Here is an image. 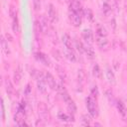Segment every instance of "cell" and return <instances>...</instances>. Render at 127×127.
Here are the masks:
<instances>
[{
	"label": "cell",
	"instance_id": "obj_15",
	"mask_svg": "<svg viewBox=\"0 0 127 127\" xmlns=\"http://www.w3.org/2000/svg\"><path fill=\"white\" fill-rule=\"evenodd\" d=\"M96 44L100 49H106L109 46V42H108L107 38L106 37H101V36L96 37Z\"/></svg>",
	"mask_w": 127,
	"mask_h": 127
},
{
	"label": "cell",
	"instance_id": "obj_35",
	"mask_svg": "<svg viewBox=\"0 0 127 127\" xmlns=\"http://www.w3.org/2000/svg\"><path fill=\"white\" fill-rule=\"evenodd\" d=\"M75 48H76V50H77L80 54L83 53V44H82L80 41H78V40L75 41Z\"/></svg>",
	"mask_w": 127,
	"mask_h": 127
},
{
	"label": "cell",
	"instance_id": "obj_10",
	"mask_svg": "<svg viewBox=\"0 0 127 127\" xmlns=\"http://www.w3.org/2000/svg\"><path fill=\"white\" fill-rule=\"evenodd\" d=\"M48 17H49V19H50L51 22H53V23L58 22V13H57V10H56V8L54 7L53 4H50L49 5Z\"/></svg>",
	"mask_w": 127,
	"mask_h": 127
},
{
	"label": "cell",
	"instance_id": "obj_4",
	"mask_svg": "<svg viewBox=\"0 0 127 127\" xmlns=\"http://www.w3.org/2000/svg\"><path fill=\"white\" fill-rule=\"evenodd\" d=\"M37 79V87H38V90L42 93H45L47 91V86H48V83L46 81V78H45V73H42L40 72L38 77L36 78Z\"/></svg>",
	"mask_w": 127,
	"mask_h": 127
},
{
	"label": "cell",
	"instance_id": "obj_6",
	"mask_svg": "<svg viewBox=\"0 0 127 127\" xmlns=\"http://www.w3.org/2000/svg\"><path fill=\"white\" fill-rule=\"evenodd\" d=\"M39 21H40V24H41V28H42L43 34L44 35H50L51 32L53 31V29H52V27H51L48 19L45 16H42Z\"/></svg>",
	"mask_w": 127,
	"mask_h": 127
},
{
	"label": "cell",
	"instance_id": "obj_1",
	"mask_svg": "<svg viewBox=\"0 0 127 127\" xmlns=\"http://www.w3.org/2000/svg\"><path fill=\"white\" fill-rule=\"evenodd\" d=\"M85 104H86V108L88 110V113L91 117L95 118L98 115V108H97V104H96V100L92 95H89L86 97L85 99Z\"/></svg>",
	"mask_w": 127,
	"mask_h": 127
},
{
	"label": "cell",
	"instance_id": "obj_11",
	"mask_svg": "<svg viewBox=\"0 0 127 127\" xmlns=\"http://www.w3.org/2000/svg\"><path fill=\"white\" fill-rule=\"evenodd\" d=\"M57 90L59 91L60 95L62 96V98H63V100H64V102H67V101H69V100L71 99V97L69 96L68 92L66 91V89L64 88V86L63 84H58V89H57Z\"/></svg>",
	"mask_w": 127,
	"mask_h": 127
},
{
	"label": "cell",
	"instance_id": "obj_36",
	"mask_svg": "<svg viewBox=\"0 0 127 127\" xmlns=\"http://www.w3.org/2000/svg\"><path fill=\"white\" fill-rule=\"evenodd\" d=\"M33 6L35 11H40L41 9V0H33Z\"/></svg>",
	"mask_w": 127,
	"mask_h": 127
},
{
	"label": "cell",
	"instance_id": "obj_31",
	"mask_svg": "<svg viewBox=\"0 0 127 127\" xmlns=\"http://www.w3.org/2000/svg\"><path fill=\"white\" fill-rule=\"evenodd\" d=\"M116 107H117L118 111L122 114V116H126V110H127V108L124 106V104L121 101H116Z\"/></svg>",
	"mask_w": 127,
	"mask_h": 127
},
{
	"label": "cell",
	"instance_id": "obj_14",
	"mask_svg": "<svg viewBox=\"0 0 127 127\" xmlns=\"http://www.w3.org/2000/svg\"><path fill=\"white\" fill-rule=\"evenodd\" d=\"M1 51L6 57H8L10 55V53H11L10 52V48L8 46V41L5 39L4 36H1Z\"/></svg>",
	"mask_w": 127,
	"mask_h": 127
},
{
	"label": "cell",
	"instance_id": "obj_8",
	"mask_svg": "<svg viewBox=\"0 0 127 127\" xmlns=\"http://www.w3.org/2000/svg\"><path fill=\"white\" fill-rule=\"evenodd\" d=\"M68 7H69L68 11H72V12H76V13H80V14L83 13L82 6H81L79 0H71L68 3Z\"/></svg>",
	"mask_w": 127,
	"mask_h": 127
},
{
	"label": "cell",
	"instance_id": "obj_12",
	"mask_svg": "<svg viewBox=\"0 0 127 127\" xmlns=\"http://www.w3.org/2000/svg\"><path fill=\"white\" fill-rule=\"evenodd\" d=\"M35 59L38 62L42 63L43 64H45L47 66H50V60L45 54H43L41 52H37V53H35Z\"/></svg>",
	"mask_w": 127,
	"mask_h": 127
},
{
	"label": "cell",
	"instance_id": "obj_22",
	"mask_svg": "<svg viewBox=\"0 0 127 127\" xmlns=\"http://www.w3.org/2000/svg\"><path fill=\"white\" fill-rule=\"evenodd\" d=\"M92 74H93L94 77L99 78V79L102 77V71H101V69H100V67L97 64H95L92 67Z\"/></svg>",
	"mask_w": 127,
	"mask_h": 127
},
{
	"label": "cell",
	"instance_id": "obj_32",
	"mask_svg": "<svg viewBox=\"0 0 127 127\" xmlns=\"http://www.w3.org/2000/svg\"><path fill=\"white\" fill-rule=\"evenodd\" d=\"M83 14H84V16L86 17V19L88 21H90V22L93 21V13H92V11L89 8H85L83 10Z\"/></svg>",
	"mask_w": 127,
	"mask_h": 127
},
{
	"label": "cell",
	"instance_id": "obj_7",
	"mask_svg": "<svg viewBox=\"0 0 127 127\" xmlns=\"http://www.w3.org/2000/svg\"><path fill=\"white\" fill-rule=\"evenodd\" d=\"M45 78H46V81L49 85V87L52 89V90H57L58 89V83L55 79V77L53 76V74L49 71L45 72Z\"/></svg>",
	"mask_w": 127,
	"mask_h": 127
},
{
	"label": "cell",
	"instance_id": "obj_34",
	"mask_svg": "<svg viewBox=\"0 0 127 127\" xmlns=\"http://www.w3.org/2000/svg\"><path fill=\"white\" fill-rule=\"evenodd\" d=\"M52 55H53V57H54L57 61H61V60H62V55H61V53H60L59 50L54 49V50L52 51Z\"/></svg>",
	"mask_w": 127,
	"mask_h": 127
},
{
	"label": "cell",
	"instance_id": "obj_40",
	"mask_svg": "<svg viewBox=\"0 0 127 127\" xmlns=\"http://www.w3.org/2000/svg\"><path fill=\"white\" fill-rule=\"evenodd\" d=\"M106 96H107V98L109 99L110 102H114V98H113V95H112L111 91H106Z\"/></svg>",
	"mask_w": 127,
	"mask_h": 127
},
{
	"label": "cell",
	"instance_id": "obj_33",
	"mask_svg": "<svg viewBox=\"0 0 127 127\" xmlns=\"http://www.w3.org/2000/svg\"><path fill=\"white\" fill-rule=\"evenodd\" d=\"M9 16L10 18H15V17H18V12H17V8L14 6V5H10L9 7Z\"/></svg>",
	"mask_w": 127,
	"mask_h": 127
},
{
	"label": "cell",
	"instance_id": "obj_3",
	"mask_svg": "<svg viewBox=\"0 0 127 127\" xmlns=\"http://www.w3.org/2000/svg\"><path fill=\"white\" fill-rule=\"evenodd\" d=\"M38 113H39V117L44 120L45 122H48L50 120V114H49V110L47 105L44 102H39L38 104Z\"/></svg>",
	"mask_w": 127,
	"mask_h": 127
},
{
	"label": "cell",
	"instance_id": "obj_21",
	"mask_svg": "<svg viewBox=\"0 0 127 127\" xmlns=\"http://www.w3.org/2000/svg\"><path fill=\"white\" fill-rule=\"evenodd\" d=\"M64 57H65L68 61H70V62H72V63L76 61V57H75L74 53L72 52V50H70V49H66V50L64 51Z\"/></svg>",
	"mask_w": 127,
	"mask_h": 127
},
{
	"label": "cell",
	"instance_id": "obj_28",
	"mask_svg": "<svg viewBox=\"0 0 127 127\" xmlns=\"http://www.w3.org/2000/svg\"><path fill=\"white\" fill-rule=\"evenodd\" d=\"M96 35L101 37H107V31L102 25H97L96 27Z\"/></svg>",
	"mask_w": 127,
	"mask_h": 127
},
{
	"label": "cell",
	"instance_id": "obj_25",
	"mask_svg": "<svg viewBox=\"0 0 127 127\" xmlns=\"http://www.w3.org/2000/svg\"><path fill=\"white\" fill-rule=\"evenodd\" d=\"M12 30L13 32L16 34V33H19L20 32V25H19V20H18V17H15V18H12Z\"/></svg>",
	"mask_w": 127,
	"mask_h": 127
},
{
	"label": "cell",
	"instance_id": "obj_27",
	"mask_svg": "<svg viewBox=\"0 0 127 127\" xmlns=\"http://www.w3.org/2000/svg\"><path fill=\"white\" fill-rule=\"evenodd\" d=\"M90 115H87V114H83L81 115V118H80V124L83 125V126H88L90 125V122H91V119H90Z\"/></svg>",
	"mask_w": 127,
	"mask_h": 127
},
{
	"label": "cell",
	"instance_id": "obj_19",
	"mask_svg": "<svg viewBox=\"0 0 127 127\" xmlns=\"http://www.w3.org/2000/svg\"><path fill=\"white\" fill-rule=\"evenodd\" d=\"M55 69H56V71H57L59 77H60L63 81H64V80L66 79V73H65L64 69L61 65H59V64H57V65L55 66Z\"/></svg>",
	"mask_w": 127,
	"mask_h": 127
},
{
	"label": "cell",
	"instance_id": "obj_2",
	"mask_svg": "<svg viewBox=\"0 0 127 127\" xmlns=\"http://www.w3.org/2000/svg\"><path fill=\"white\" fill-rule=\"evenodd\" d=\"M14 122L19 125V126H23L25 125V104H20L15 116H14Z\"/></svg>",
	"mask_w": 127,
	"mask_h": 127
},
{
	"label": "cell",
	"instance_id": "obj_38",
	"mask_svg": "<svg viewBox=\"0 0 127 127\" xmlns=\"http://www.w3.org/2000/svg\"><path fill=\"white\" fill-rule=\"evenodd\" d=\"M1 115H2V120H5V107H4V101L1 99Z\"/></svg>",
	"mask_w": 127,
	"mask_h": 127
},
{
	"label": "cell",
	"instance_id": "obj_16",
	"mask_svg": "<svg viewBox=\"0 0 127 127\" xmlns=\"http://www.w3.org/2000/svg\"><path fill=\"white\" fill-rule=\"evenodd\" d=\"M62 42L64 44V46L65 47V49H70L72 50V43H71V39L67 34H64L62 36Z\"/></svg>",
	"mask_w": 127,
	"mask_h": 127
},
{
	"label": "cell",
	"instance_id": "obj_42",
	"mask_svg": "<svg viewBox=\"0 0 127 127\" xmlns=\"http://www.w3.org/2000/svg\"><path fill=\"white\" fill-rule=\"evenodd\" d=\"M94 126H101L100 123H94Z\"/></svg>",
	"mask_w": 127,
	"mask_h": 127
},
{
	"label": "cell",
	"instance_id": "obj_41",
	"mask_svg": "<svg viewBox=\"0 0 127 127\" xmlns=\"http://www.w3.org/2000/svg\"><path fill=\"white\" fill-rule=\"evenodd\" d=\"M4 37H5V39H6L8 42H13V37H12L9 33H6V34L4 35Z\"/></svg>",
	"mask_w": 127,
	"mask_h": 127
},
{
	"label": "cell",
	"instance_id": "obj_18",
	"mask_svg": "<svg viewBox=\"0 0 127 127\" xmlns=\"http://www.w3.org/2000/svg\"><path fill=\"white\" fill-rule=\"evenodd\" d=\"M21 78H22V68H21V65H19L18 68L15 69V71H14L13 80L16 84H19L20 81H21Z\"/></svg>",
	"mask_w": 127,
	"mask_h": 127
},
{
	"label": "cell",
	"instance_id": "obj_17",
	"mask_svg": "<svg viewBox=\"0 0 127 127\" xmlns=\"http://www.w3.org/2000/svg\"><path fill=\"white\" fill-rule=\"evenodd\" d=\"M106 78H107V80H108V82L110 83V84H112V85H114L115 83H116V79H115V75H114V73H113V71H112V69L110 68V67H106Z\"/></svg>",
	"mask_w": 127,
	"mask_h": 127
},
{
	"label": "cell",
	"instance_id": "obj_39",
	"mask_svg": "<svg viewBox=\"0 0 127 127\" xmlns=\"http://www.w3.org/2000/svg\"><path fill=\"white\" fill-rule=\"evenodd\" d=\"M31 93H32L31 85H30V84H27V86H26V88H25V95L28 97V96H30V95H31Z\"/></svg>",
	"mask_w": 127,
	"mask_h": 127
},
{
	"label": "cell",
	"instance_id": "obj_26",
	"mask_svg": "<svg viewBox=\"0 0 127 127\" xmlns=\"http://www.w3.org/2000/svg\"><path fill=\"white\" fill-rule=\"evenodd\" d=\"M59 119L61 121H64V122H66V121H73L74 120L72 115H68V114H65L64 112H60L59 113Z\"/></svg>",
	"mask_w": 127,
	"mask_h": 127
},
{
	"label": "cell",
	"instance_id": "obj_9",
	"mask_svg": "<svg viewBox=\"0 0 127 127\" xmlns=\"http://www.w3.org/2000/svg\"><path fill=\"white\" fill-rule=\"evenodd\" d=\"M81 35H82V38H83V40L85 41L86 44H89V45H92V44H93V42H94V37H93V33H92L91 30H89V29H84V30L82 31Z\"/></svg>",
	"mask_w": 127,
	"mask_h": 127
},
{
	"label": "cell",
	"instance_id": "obj_5",
	"mask_svg": "<svg viewBox=\"0 0 127 127\" xmlns=\"http://www.w3.org/2000/svg\"><path fill=\"white\" fill-rule=\"evenodd\" d=\"M68 18H69V21L73 27L77 28L81 25V14L80 13L68 11Z\"/></svg>",
	"mask_w": 127,
	"mask_h": 127
},
{
	"label": "cell",
	"instance_id": "obj_29",
	"mask_svg": "<svg viewBox=\"0 0 127 127\" xmlns=\"http://www.w3.org/2000/svg\"><path fill=\"white\" fill-rule=\"evenodd\" d=\"M102 12L105 16H110L112 13V8L108 3H103L102 5Z\"/></svg>",
	"mask_w": 127,
	"mask_h": 127
},
{
	"label": "cell",
	"instance_id": "obj_24",
	"mask_svg": "<svg viewBox=\"0 0 127 127\" xmlns=\"http://www.w3.org/2000/svg\"><path fill=\"white\" fill-rule=\"evenodd\" d=\"M86 76H87L86 72H85V70L83 68H79L77 70V79H78V81L80 83H83L86 80Z\"/></svg>",
	"mask_w": 127,
	"mask_h": 127
},
{
	"label": "cell",
	"instance_id": "obj_13",
	"mask_svg": "<svg viewBox=\"0 0 127 127\" xmlns=\"http://www.w3.org/2000/svg\"><path fill=\"white\" fill-rule=\"evenodd\" d=\"M83 53H85L86 57L90 60H93L95 58V52L93 50V48L91 47V45L89 44H83Z\"/></svg>",
	"mask_w": 127,
	"mask_h": 127
},
{
	"label": "cell",
	"instance_id": "obj_23",
	"mask_svg": "<svg viewBox=\"0 0 127 127\" xmlns=\"http://www.w3.org/2000/svg\"><path fill=\"white\" fill-rule=\"evenodd\" d=\"M34 31H35V35H36L37 39L40 37L41 34H43L42 28H41V24H40L39 20H35V22H34Z\"/></svg>",
	"mask_w": 127,
	"mask_h": 127
},
{
	"label": "cell",
	"instance_id": "obj_43",
	"mask_svg": "<svg viewBox=\"0 0 127 127\" xmlns=\"http://www.w3.org/2000/svg\"><path fill=\"white\" fill-rule=\"evenodd\" d=\"M65 1H66V2H67V3H69V2H70V1H71V0H65Z\"/></svg>",
	"mask_w": 127,
	"mask_h": 127
},
{
	"label": "cell",
	"instance_id": "obj_30",
	"mask_svg": "<svg viewBox=\"0 0 127 127\" xmlns=\"http://www.w3.org/2000/svg\"><path fill=\"white\" fill-rule=\"evenodd\" d=\"M65 103H66L67 109H68V111L70 113H75L76 112V105H75V103H74V101L72 99H70L69 101H67Z\"/></svg>",
	"mask_w": 127,
	"mask_h": 127
},
{
	"label": "cell",
	"instance_id": "obj_37",
	"mask_svg": "<svg viewBox=\"0 0 127 127\" xmlns=\"http://www.w3.org/2000/svg\"><path fill=\"white\" fill-rule=\"evenodd\" d=\"M90 92H91V95H92L93 97L95 96V98H96V97H97V95H98V89H97V86H96V85L92 86V87H91Z\"/></svg>",
	"mask_w": 127,
	"mask_h": 127
},
{
	"label": "cell",
	"instance_id": "obj_20",
	"mask_svg": "<svg viewBox=\"0 0 127 127\" xmlns=\"http://www.w3.org/2000/svg\"><path fill=\"white\" fill-rule=\"evenodd\" d=\"M5 89H6V92L9 96H12L13 92H14V87H13V84L11 82V80L9 78H6L5 79Z\"/></svg>",
	"mask_w": 127,
	"mask_h": 127
}]
</instances>
